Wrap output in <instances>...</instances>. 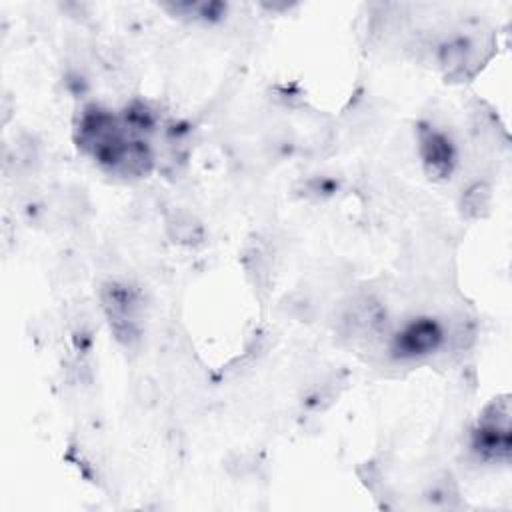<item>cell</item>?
<instances>
[{
  "instance_id": "cell-2",
  "label": "cell",
  "mask_w": 512,
  "mask_h": 512,
  "mask_svg": "<svg viewBox=\"0 0 512 512\" xmlns=\"http://www.w3.org/2000/svg\"><path fill=\"white\" fill-rule=\"evenodd\" d=\"M420 150L424 158L426 172L434 178H444L452 172L454 166V150L450 140L436 132V130H426L422 128L420 132Z\"/></svg>"
},
{
  "instance_id": "cell-1",
  "label": "cell",
  "mask_w": 512,
  "mask_h": 512,
  "mask_svg": "<svg viewBox=\"0 0 512 512\" xmlns=\"http://www.w3.org/2000/svg\"><path fill=\"white\" fill-rule=\"evenodd\" d=\"M442 342L440 326L430 318H418L396 334L392 344V354L396 358H416L430 354Z\"/></svg>"
},
{
  "instance_id": "cell-3",
  "label": "cell",
  "mask_w": 512,
  "mask_h": 512,
  "mask_svg": "<svg viewBox=\"0 0 512 512\" xmlns=\"http://www.w3.org/2000/svg\"><path fill=\"white\" fill-rule=\"evenodd\" d=\"M124 120L128 126H132V130H138V132L152 130L154 126V114L142 102H132L124 112Z\"/></svg>"
}]
</instances>
